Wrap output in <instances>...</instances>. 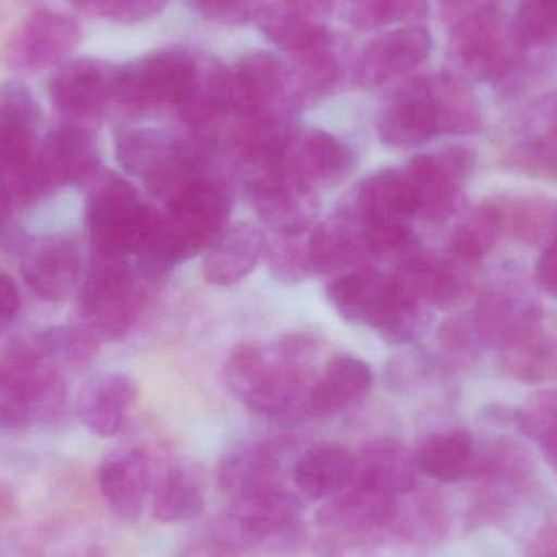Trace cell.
Here are the masks:
<instances>
[{"mask_svg": "<svg viewBox=\"0 0 557 557\" xmlns=\"http://www.w3.org/2000/svg\"><path fill=\"white\" fill-rule=\"evenodd\" d=\"M85 222L95 255L140 257L159 237L163 214L146 205L126 180L107 173L88 193Z\"/></svg>", "mask_w": 557, "mask_h": 557, "instance_id": "cell-1", "label": "cell"}, {"mask_svg": "<svg viewBox=\"0 0 557 557\" xmlns=\"http://www.w3.org/2000/svg\"><path fill=\"white\" fill-rule=\"evenodd\" d=\"M231 199L208 178L196 180L166 205L159 260L166 271L208 250L228 227Z\"/></svg>", "mask_w": 557, "mask_h": 557, "instance_id": "cell-2", "label": "cell"}, {"mask_svg": "<svg viewBox=\"0 0 557 557\" xmlns=\"http://www.w3.org/2000/svg\"><path fill=\"white\" fill-rule=\"evenodd\" d=\"M144 278L126 258L95 255L81 295L85 326L108 341L126 337L143 310Z\"/></svg>", "mask_w": 557, "mask_h": 557, "instance_id": "cell-3", "label": "cell"}, {"mask_svg": "<svg viewBox=\"0 0 557 557\" xmlns=\"http://www.w3.org/2000/svg\"><path fill=\"white\" fill-rule=\"evenodd\" d=\"M116 157L129 175L144 180L152 195L165 205L201 176V156L196 147L159 129H127L117 134Z\"/></svg>", "mask_w": 557, "mask_h": 557, "instance_id": "cell-4", "label": "cell"}, {"mask_svg": "<svg viewBox=\"0 0 557 557\" xmlns=\"http://www.w3.org/2000/svg\"><path fill=\"white\" fill-rule=\"evenodd\" d=\"M284 362H270L258 347L240 346L225 363L228 388L253 411L268 418L307 411L310 389H305L298 362L281 354ZM308 414V411H307Z\"/></svg>", "mask_w": 557, "mask_h": 557, "instance_id": "cell-5", "label": "cell"}, {"mask_svg": "<svg viewBox=\"0 0 557 557\" xmlns=\"http://www.w3.org/2000/svg\"><path fill=\"white\" fill-rule=\"evenodd\" d=\"M195 59L182 49H162L117 65L114 104L136 113L178 108L188 91Z\"/></svg>", "mask_w": 557, "mask_h": 557, "instance_id": "cell-6", "label": "cell"}, {"mask_svg": "<svg viewBox=\"0 0 557 557\" xmlns=\"http://www.w3.org/2000/svg\"><path fill=\"white\" fill-rule=\"evenodd\" d=\"M301 504L284 486L232 497L212 522V539L245 552L290 529L300 516Z\"/></svg>", "mask_w": 557, "mask_h": 557, "instance_id": "cell-7", "label": "cell"}, {"mask_svg": "<svg viewBox=\"0 0 557 557\" xmlns=\"http://www.w3.org/2000/svg\"><path fill=\"white\" fill-rule=\"evenodd\" d=\"M82 29L77 20L58 10L33 12L10 36L5 64L18 75H35L64 62L77 48Z\"/></svg>", "mask_w": 557, "mask_h": 557, "instance_id": "cell-8", "label": "cell"}, {"mask_svg": "<svg viewBox=\"0 0 557 557\" xmlns=\"http://www.w3.org/2000/svg\"><path fill=\"white\" fill-rule=\"evenodd\" d=\"M474 165L473 150L461 146L414 157L405 173L418 202V214L431 224H444L454 214L461 186Z\"/></svg>", "mask_w": 557, "mask_h": 557, "instance_id": "cell-9", "label": "cell"}, {"mask_svg": "<svg viewBox=\"0 0 557 557\" xmlns=\"http://www.w3.org/2000/svg\"><path fill=\"white\" fill-rule=\"evenodd\" d=\"M539 301L522 288L500 285L484 292L471 313L483 346L506 352L543 333Z\"/></svg>", "mask_w": 557, "mask_h": 557, "instance_id": "cell-10", "label": "cell"}, {"mask_svg": "<svg viewBox=\"0 0 557 557\" xmlns=\"http://www.w3.org/2000/svg\"><path fill=\"white\" fill-rule=\"evenodd\" d=\"M250 196L258 218L274 234H304L314 227L320 201L313 186L278 166H261Z\"/></svg>", "mask_w": 557, "mask_h": 557, "instance_id": "cell-11", "label": "cell"}, {"mask_svg": "<svg viewBox=\"0 0 557 557\" xmlns=\"http://www.w3.org/2000/svg\"><path fill=\"white\" fill-rule=\"evenodd\" d=\"M235 121L292 114L287 65L267 51L242 55L231 69Z\"/></svg>", "mask_w": 557, "mask_h": 557, "instance_id": "cell-12", "label": "cell"}, {"mask_svg": "<svg viewBox=\"0 0 557 557\" xmlns=\"http://www.w3.org/2000/svg\"><path fill=\"white\" fill-rule=\"evenodd\" d=\"M117 65L95 58L65 62L49 82V98L69 123L97 120L114 103Z\"/></svg>", "mask_w": 557, "mask_h": 557, "instance_id": "cell-13", "label": "cell"}, {"mask_svg": "<svg viewBox=\"0 0 557 557\" xmlns=\"http://www.w3.org/2000/svg\"><path fill=\"white\" fill-rule=\"evenodd\" d=\"M41 110L29 88L18 81L0 85V170L15 185L35 165Z\"/></svg>", "mask_w": 557, "mask_h": 557, "instance_id": "cell-14", "label": "cell"}, {"mask_svg": "<svg viewBox=\"0 0 557 557\" xmlns=\"http://www.w3.org/2000/svg\"><path fill=\"white\" fill-rule=\"evenodd\" d=\"M356 153L343 140L321 129L297 131L261 166H278L308 185H336L356 166Z\"/></svg>", "mask_w": 557, "mask_h": 557, "instance_id": "cell-15", "label": "cell"}, {"mask_svg": "<svg viewBox=\"0 0 557 557\" xmlns=\"http://www.w3.org/2000/svg\"><path fill=\"white\" fill-rule=\"evenodd\" d=\"M376 131L386 146L403 149L419 147L434 137L444 136L441 111L429 75L406 85L388 107L383 108Z\"/></svg>", "mask_w": 557, "mask_h": 557, "instance_id": "cell-16", "label": "cell"}, {"mask_svg": "<svg viewBox=\"0 0 557 557\" xmlns=\"http://www.w3.org/2000/svg\"><path fill=\"white\" fill-rule=\"evenodd\" d=\"M97 144L88 127L67 123L55 127L39 144L36 172L46 193L97 175Z\"/></svg>", "mask_w": 557, "mask_h": 557, "instance_id": "cell-17", "label": "cell"}, {"mask_svg": "<svg viewBox=\"0 0 557 557\" xmlns=\"http://www.w3.org/2000/svg\"><path fill=\"white\" fill-rule=\"evenodd\" d=\"M431 48V35L421 26H405L376 36L357 61L356 81L363 88L382 87L422 64Z\"/></svg>", "mask_w": 557, "mask_h": 557, "instance_id": "cell-18", "label": "cell"}, {"mask_svg": "<svg viewBox=\"0 0 557 557\" xmlns=\"http://www.w3.org/2000/svg\"><path fill=\"white\" fill-rule=\"evenodd\" d=\"M330 0H274L258 10V26L270 41L288 54H298L327 41Z\"/></svg>", "mask_w": 557, "mask_h": 557, "instance_id": "cell-19", "label": "cell"}, {"mask_svg": "<svg viewBox=\"0 0 557 557\" xmlns=\"http://www.w3.org/2000/svg\"><path fill=\"white\" fill-rule=\"evenodd\" d=\"M22 274L28 287L46 301H64L74 294L81 276V253L65 237L26 242Z\"/></svg>", "mask_w": 557, "mask_h": 557, "instance_id": "cell-20", "label": "cell"}, {"mask_svg": "<svg viewBox=\"0 0 557 557\" xmlns=\"http://www.w3.org/2000/svg\"><path fill=\"white\" fill-rule=\"evenodd\" d=\"M178 111L183 121L198 133H209L234 116L231 69L211 55L196 58L191 82Z\"/></svg>", "mask_w": 557, "mask_h": 557, "instance_id": "cell-21", "label": "cell"}, {"mask_svg": "<svg viewBox=\"0 0 557 557\" xmlns=\"http://www.w3.org/2000/svg\"><path fill=\"white\" fill-rule=\"evenodd\" d=\"M150 461L140 450L111 455L98 470V487L114 516L139 519L150 490Z\"/></svg>", "mask_w": 557, "mask_h": 557, "instance_id": "cell-22", "label": "cell"}, {"mask_svg": "<svg viewBox=\"0 0 557 557\" xmlns=\"http://www.w3.org/2000/svg\"><path fill=\"white\" fill-rule=\"evenodd\" d=\"M343 45L336 36L327 41L292 54V65L287 67L288 98L294 110L317 103L327 97L343 81L346 58Z\"/></svg>", "mask_w": 557, "mask_h": 557, "instance_id": "cell-23", "label": "cell"}, {"mask_svg": "<svg viewBox=\"0 0 557 557\" xmlns=\"http://www.w3.org/2000/svg\"><path fill=\"white\" fill-rule=\"evenodd\" d=\"M137 399L136 383L124 373H103L84 386L78 396L82 422L100 437H114L123 431L127 414Z\"/></svg>", "mask_w": 557, "mask_h": 557, "instance_id": "cell-24", "label": "cell"}, {"mask_svg": "<svg viewBox=\"0 0 557 557\" xmlns=\"http://www.w3.org/2000/svg\"><path fill=\"white\" fill-rule=\"evenodd\" d=\"M263 234L248 222L228 225L206 250L202 276L212 285L228 287L244 281L257 268L264 251Z\"/></svg>", "mask_w": 557, "mask_h": 557, "instance_id": "cell-25", "label": "cell"}, {"mask_svg": "<svg viewBox=\"0 0 557 557\" xmlns=\"http://www.w3.org/2000/svg\"><path fill=\"white\" fill-rule=\"evenodd\" d=\"M458 261L442 260L424 253L421 248L399 261L395 276L406 288L428 307H450L463 297L467 278L458 268Z\"/></svg>", "mask_w": 557, "mask_h": 557, "instance_id": "cell-26", "label": "cell"}, {"mask_svg": "<svg viewBox=\"0 0 557 557\" xmlns=\"http://www.w3.org/2000/svg\"><path fill=\"white\" fill-rule=\"evenodd\" d=\"M398 513V499L352 483L326 500L317 519L326 529L372 532L388 525Z\"/></svg>", "mask_w": 557, "mask_h": 557, "instance_id": "cell-27", "label": "cell"}, {"mask_svg": "<svg viewBox=\"0 0 557 557\" xmlns=\"http://www.w3.org/2000/svg\"><path fill=\"white\" fill-rule=\"evenodd\" d=\"M352 483L372 487L388 496L411 494L418 484L414 457L392 438L372 442L356 455V474Z\"/></svg>", "mask_w": 557, "mask_h": 557, "instance_id": "cell-28", "label": "cell"}, {"mask_svg": "<svg viewBox=\"0 0 557 557\" xmlns=\"http://www.w3.org/2000/svg\"><path fill=\"white\" fill-rule=\"evenodd\" d=\"M372 370L357 357L339 356L330 360L323 379L311 386L308 414L318 419L333 418L369 395Z\"/></svg>", "mask_w": 557, "mask_h": 557, "instance_id": "cell-29", "label": "cell"}, {"mask_svg": "<svg viewBox=\"0 0 557 557\" xmlns=\"http://www.w3.org/2000/svg\"><path fill=\"white\" fill-rule=\"evenodd\" d=\"M356 474V455L343 445H314L294 468V483L310 500H327L350 486Z\"/></svg>", "mask_w": 557, "mask_h": 557, "instance_id": "cell-30", "label": "cell"}, {"mask_svg": "<svg viewBox=\"0 0 557 557\" xmlns=\"http://www.w3.org/2000/svg\"><path fill=\"white\" fill-rule=\"evenodd\" d=\"M473 435L463 429L434 434L422 442L414 455L416 467L442 483L473 478L478 461Z\"/></svg>", "mask_w": 557, "mask_h": 557, "instance_id": "cell-31", "label": "cell"}, {"mask_svg": "<svg viewBox=\"0 0 557 557\" xmlns=\"http://www.w3.org/2000/svg\"><path fill=\"white\" fill-rule=\"evenodd\" d=\"M219 483L232 497L282 486L281 460L267 445H250L225 455L219 467Z\"/></svg>", "mask_w": 557, "mask_h": 557, "instance_id": "cell-32", "label": "cell"}, {"mask_svg": "<svg viewBox=\"0 0 557 557\" xmlns=\"http://www.w3.org/2000/svg\"><path fill=\"white\" fill-rule=\"evenodd\" d=\"M503 232L499 202H483L468 212L451 231L447 242L448 255L461 264L478 263L493 251Z\"/></svg>", "mask_w": 557, "mask_h": 557, "instance_id": "cell-33", "label": "cell"}, {"mask_svg": "<svg viewBox=\"0 0 557 557\" xmlns=\"http://www.w3.org/2000/svg\"><path fill=\"white\" fill-rule=\"evenodd\" d=\"M499 202V201H497ZM503 228L527 245L545 247L557 232V205L546 198L525 196L499 202Z\"/></svg>", "mask_w": 557, "mask_h": 557, "instance_id": "cell-34", "label": "cell"}, {"mask_svg": "<svg viewBox=\"0 0 557 557\" xmlns=\"http://www.w3.org/2000/svg\"><path fill=\"white\" fill-rule=\"evenodd\" d=\"M206 499L199 484L182 470L163 476L153 494L152 512L160 523H186L205 513Z\"/></svg>", "mask_w": 557, "mask_h": 557, "instance_id": "cell-35", "label": "cell"}, {"mask_svg": "<svg viewBox=\"0 0 557 557\" xmlns=\"http://www.w3.org/2000/svg\"><path fill=\"white\" fill-rule=\"evenodd\" d=\"M428 12V0H346L347 20L363 32L419 22Z\"/></svg>", "mask_w": 557, "mask_h": 557, "instance_id": "cell-36", "label": "cell"}, {"mask_svg": "<svg viewBox=\"0 0 557 557\" xmlns=\"http://www.w3.org/2000/svg\"><path fill=\"white\" fill-rule=\"evenodd\" d=\"M271 270L285 281H300L313 274L310 261V231L304 234L277 235L276 240L264 245Z\"/></svg>", "mask_w": 557, "mask_h": 557, "instance_id": "cell-37", "label": "cell"}, {"mask_svg": "<svg viewBox=\"0 0 557 557\" xmlns=\"http://www.w3.org/2000/svg\"><path fill=\"white\" fill-rule=\"evenodd\" d=\"M503 357L507 370L516 379L527 383L543 382L548 379L553 366H555L552 344L545 339L543 333L527 343L506 350L503 352Z\"/></svg>", "mask_w": 557, "mask_h": 557, "instance_id": "cell-38", "label": "cell"}, {"mask_svg": "<svg viewBox=\"0 0 557 557\" xmlns=\"http://www.w3.org/2000/svg\"><path fill=\"white\" fill-rule=\"evenodd\" d=\"M513 163L529 175L557 182V111L545 131L517 149Z\"/></svg>", "mask_w": 557, "mask_h": 557, "instance_id": "cell-39", "label": "cell"}, {"mask_svg": "<svg viewBox=\"0 0 557 557\" xmlns=\"http://www.w3.org/2000/svg\"><path fill=\"white\" fill-rule=\"evenodd\" d=\"M75 10L121 25H136L162 12L169 0H67Z\"/></svg>", "mask_w": 557, "mask_h": 557, "instance_id": "cell-40", "label": "cell"}, {"mask_svg": "<svg viewBox=\"0 0 557 557\" xmlns=\"http://www.w3.org/2000/svg\"><path fill=\"white\" fill-rule=\"evenodd\" d=\"M520 434L539 442L557 425V389L535 393L512 416Z\"/></svg>", "mask_w": 557, "mask_h": 557, "instance_id": "cell-41", "label": "cell"}, {"mask_svg": "<svg viewBox=\"0 0 557 557\" xmlns=\"http://www.w3.org/2000/svg\"><path fill=\"white\" fill-rule=\"evenodd\" d=\"M431 372L428 357L422 354L403 352L393 357L385 367V383L393 392H406L414 388Z\"/></svg>", "mask_w": 557, "mask_h": 557, "instance_id": "cell-42", "label": "cell"}, {"mask_svg": "<svg viewBox=\"0 0 557 557\" xmlns=\"http://www.w3.org/2000/svg\"><path fill=\"white\" fill-rule=\"evenodd\" d=\"M191 3L206 18L222 25H240L260 10L258 0H191Z\"/></svg>", "mask_w": 557, "mask_h": 557, "instance_id": "cell-43", "label": "cell"}, {"mask_svg": "<svg viewBox=\"0 0 557 557\" xmlns=\"http://www.w3.org/2000/svg\"><path fill=\"white\" fill-rule=\"evenodd\" d=\"M438 341L448 352L458 354V356H468V354H473L474 350L483 346L480 337H478L476 330H474L471 317L450 318V320L445 321L438 330Z\"/></svg>", "mask_w": 557, "mask_h": 557, "instance_id": "cell-44", "label": "cell"}, {"mask_svg": "<svg viewBox=\"0 0 557 557\" xmlns=\"http://www.w3.org/2000/svg\"><path fill=\"white\" fill-rule=\"evenodd\" d=\"M535 281L543 292L557 300V232L543 247V253L536 263Z\"/></svg>", "mask_w": 557, "mask_h": 557, "instance_id": "cell-45", "label": "cell"}, {"mask_svg": "<svg viewBox=\"0 0 557 557\" xmlns=\"http://www.w3.org/2000/svg\"><path fill=\"white\" fill-rule=\"evenodd\" d=\"M20 294L12 278L0 274V336L18 313Z\"/></svg>", "mask_w": 557, "mask_h": 557, "instance_id": "cell-46", "label": "cell"}, {"mask_svg": "<svg viewBox=\"0 0 557 557\" xmlns=\"http://www.w3.org/2000/svg\"><path fill=\"white\" fill-rule=\"evenodd\" d=\"M180 557H238V552L222 545L218 540L211 539L209 542L196 543L189 546Z\"/></svg>", "mask_w": 557, "mask_h": 557, "instance_id": "cell-47", "label": "cell"}, {"mask_svg": "<svg viewBox=\"0 0 557 557\" xmlns=\"http://www.w3.org/2000/svg\"><path fill=\"white\" fill-rule=\"evenodd\" d=\"M530 557H557V523L546 527L536 536Z\"/></svg>", "mask_w": 557, "mask_h": 557, "instance_id": "cell-48", "label": "cell"}, {"mask_svg": "<svg viewBox=\"0 0 557 557\" xmlns=\"http://www.w3.org/2000/svg\"><path fill=\"white\" fill-rule=\"evenodd\" d=\"M548 463L557 471V425L552 431L546 432L539 441Z\"/></svg>", "mask_w": 557, "mask_h": 557, "instance_id": "cell-49", "label": "cell"}, {"mask_svg": "<svg viewBox=\"0 0 557 557\" xmlns=\"http://www.w3.org/2000/svg\"><path fill=\"white\" fill-rule=\"evenodd\" d=\"M543 2H545L546 5L552 7V9L557 10V0H543Z\"/></svg>", "mask_w": 557, "mask_h": 557, "instance_id": "cell-50", "label": "cell"}, {"mask_svg": "<svg viewBox=\"0 0 557 557\" xmlns=\"http://www.w3.org/2000/svg\"><path fill=\"white\" fill-rule=\"evenodd\" d=\"M556 366H557V360H556Z\"/></svg>", "mask_w": 557, "mask_h": 557, "instance_id": "cell-51", "label": "cell"}]
</instances>
